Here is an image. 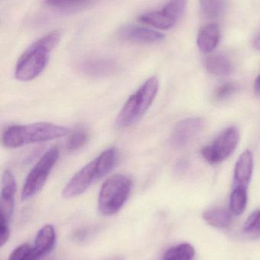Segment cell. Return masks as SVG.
<instances>
[{
	"mask_svg": "<svg viewBox=\"0 0 260 260\" xmlns=\"http://www.w3.org/2000/svg\"><path fill=\"white\" fill-rule=\"evenodd\" d=\"M61 37V32L53 30L34 42L18 59L15 78L28 82L38 77L45 69L50 53L57 45Z\"/></svg>",
	"mask_w": 260,
	"mask_h": 260,
	"instance_id": "cell-1",
	"label": "cell"
},
{
	"mask_svg": "<svg viewBox=\"0 0 260 260\" xmlns=\"http://www.w3.org/2000/svg\"><path fill=\"white\" fill-rule=\"evenodd\" d=\"M118 156L117 150L114 148H108L101 153L73 175L64 187L63 197L73 198L85 192L94 182L112 171Z\"/></svg>",
	"mask_w": 260,
	"mask_h": 260,
	"instance_id": "cell-2",
	"label": "cell"
},
{
	"mask_svg": "<svg viewBox=\"0 0 260 260\" xmlns=\"http://www.w3.org/2000/svg\"><path fill=\"white\" fill-rule=\"evenodd\" d=\"M69 129L51 123L13 125L3 133L2 142L6 148H17L30 144L53 140L68 134Z\"/></svg>",
	"mask_w": 260,
	"mask_h": 260,
	"instance_id": "cell-3",
	"label": "cell"
},
{
	"mask_svg": "<svg viewBox=\"0 0 260 260\" xmlns=\"http://www.w3.org/2000/svg\"><path fill=\"white\" fill-rule=\"evenodd\" d=\"M160 82L156 76L149 78L125 102L115 120L119 129H127L140 121L151 108L159 91Z\"/></svg>",
	"mask_w": 260,
	"mask_h": 260,
	"instance_id": "cell-4",
	"label": "cell"
},
{
	"mask_svg": "<svg viewBox=\"0 0 260 260\" xmlns=\"http://www.w3.org/2000/svg\"><path fill=\"white\" fill-rule=\"evenodd\" d=\"M133 180L125 174H115L107 179L99 194V210L105 216L118 213L131 193Z\"/></svg>",
	"mask_w": 260,
	"mask_h": 260,
	"instance_id": "cell-5",
	"label": "cell"
},
{
	"mask_svg": "<svg viewBox=\"0 0 260 260\" xmlns=\"http://www.w3.org/2000/svg\"><path fill=\"white\" fill-rule=\"evenodd\" d=\"M59 156L56 148H51L43 154L26 177L21 190V200H29L41 190Z\"/></svg>",
	"mask_w": 260,
	"mask_h": 260,
	"instance_id": "cell-6",
	"label": "cell"
},
{
	"mask_svg": "<svg viewBox=\"0 0 260 260\" xmlns=\"http://www.w3.org/2000/svg\"><path fill=\"white\" fill-rule=\"evenodd\" d=\"M240 141V133L235 126L223 131L212 143L203 147L201 155L211 165H218L228 158L236 150Z\"/></svg>",
	"mask_w": 260,
	"mask_h": 260,
	"instance_id": "cell-7",
	"label": "cell"
},
{
	"mask_svg": "<svg viewBox=\"0 0 260 260\" xmlns=\"http://www.w3.org/2000/svg\"><path fill=\"white\" fill-rule=\"evenodd\" d=\"M188 0H169L159 11L146 12L138 17L139 22L152 26L160 30L172 28L183 15Z\"/></svg>",
	"mask_w": 260,
	"mask_h": 260,
	"instance_id": "cell-8",
	"label": "cell"
},
{
	"mask_svg": "<svg viewBox=\"0 0 260 260\" xmlns=\"http://www.w3.org/2000/svg\"><path fill=\"white\" fill-rule=\"evenodd\" d=\"M206 122L199 117L186 118L179 122L172 129L170 144L174 148H183L187 146L204 129Z\"/></svg>",
	"mask_w": 260,
	"mask_h": 260,
	"instance_id": "cell-9",
	"label": "cell"
},
{
	"mask_svg": "<svg viewBox=\"0 0 260 260\" xmlns=\"http://www.w3.org/2000/svg\"><path fill=\"white\" fill-rule=\"evenodd\" d=\"M16 193V181L13 174L7 170L2 177L1 195H0V225H9L15 206Z\"/></svg>",
	"mask_w": 260,
	"mask_h": 260,
	"instance_id": "cell-10",
	"label": "cell"
},
{
	"mask_svg": "<svg viewBox=\"0 0 260 260\" xmlns=\"http://www.w3.org/2000/svg\"><path fill=\"white\" fill-rule=\"evenodd\" d=\"M253 171V153L247 149L241 154L235 165L233 189L247 190Z\"/></svg>",
	"mask_w": 260,
	"mask_h": 260,
	"instance_id": "cell-11",
	"label": "cell"
},
{
	"mask_svg": "<svg viewBox=\"0 0 260 260\" xmlns=\"http://www.w3.org/2000/svg\"><path fill=\"white\" fill-rule=\"evenodd\" d=\"M119 35L125 41L135 44H154L164 39V35L160 32L138 25L125 26Z\"/></svg>",
	"mask_w": 260,
	"mask_h": 260,
	"instance_id": "cell-12",
	"label": "cell"
},
{
	"mask_svg": "<svg viewBox=\"0 0 260 260\" xmlns=\"http://www.w3.org/2000/svg\"><path fill=\"white\" fill-rule=\"evenodd\" d=\"M55 243L56 233L54 229L50 224H47L38 231L35 244L32 247V253L36 259H41L53 250Z\"/></svg>",
	"mask_w": 260,
	"mask_h": 260,
	"instance_id": "cell-13",
	"label": "cell"
},
{
	"mask_svg": "<svg viewBox=\"0 0 260 260\" xmlns=\"http://www.w3.org/2000/svg\"><path fill=\"white\" fill-rule=\"evenodd\" d=\"M117 70L114 61L108 59H93L80 64V70L92 77H103L113 74Z\"/></svg>",
	"mask_w": 260,
	"mask_h": 260,
	"instance_id": "cell-14",
	"label": "cell"
},
{
	"mask_svg": "<svg viewBox=\"0 0 260 260\" xmlns=\"http://www.w3.org/2000/svg\"><path fill=\"white\" fill-rule=\"evenodd\" d=\"M220 29L216 24H209L203 26L197 37L198 48L204 53L213 51L220 41Z\"/></svg>",
	"mask_w": 260,
	"mask_h": 260,
	"instance_id": "cell-15",
	"label": "cell"
},
{
	"mask_svg": "<svg viewBox=\"0 0 260 260\" xmlns=\"http://www.w3.org/2000/svg\"><path fill=\"white\" fill-rule=\"evenodd\" d=\"M206 70L211 74L218 76H226L233 72L232 61L222 53H215L206 59Z\"/></svg>",
	"mask_w": 260,
	"mask_h": 260,
	"instance_id": "cell-16",
	"label": "cell"
},
{
	"mask_svg": "<svg viewBox=\"0 0 260 260\" xmlns=\"http://www.w3.org/2000/svg\"><path fill=\"white\" fill-rule=\"evenodd\" d=\"M232 214L224 208L215 207L205 211L203 216L205 221L211 226L218 229H226L232 224Z\"/></svg>",
	"mask_w": 260,
	"mask_h": 260,
	"instance_id": "cell-17",
	"label": "cell"
},
{
	"mask_svg": "<svg viewBox=\"0 0 260 260\" xmlns=\"http://www.w3.org/2000/svg\"><path fill=\"white\" fill-rule=\"evenodd\" d=\"M195 255L193 247L185 243L169 248L165 253L163 260H193Z\"/></svg>",
	"mask_w": 260,
	"mask_h": 260,
	"instance_id": "cell-18",
	"label": "cell"
},
{
	"mask_svg": "<svg viewBox=\"0 0 260 260\" xmlns=\"http://www.w3.org/2000/svg\"><path fill=\"white\" fill-rule=\"evenodd\" d=\"M248 202L247 190L240 189H232L230 196L229 207L233 215H240L244 213Z\"/></svg>",
	"mask_w": 260,
	"mask_h": 260,
	"instance_id": "cell-19",
	"label": "cell"
},
{
	"mask_svg": "<svg viewBox=\"0 0 260 260\" xmlns=\"http://www.w3.org/2000/svg\"><path fill=\"white\" fill-rule=\"evenodd\" d=\"M200 6L204 17L213 19L219 17L224 12L226 0H200Z\"/></svg>",
	"mask_w": 260,
	"mask_h": 260,
	"instance_id": "cell-20",
	"label": "cell"
},
{
	"mask_svg": "<svg viewBox=\"0 0 260 260\" xmlns=\"http://www.w3.org/2000/svg\"><path fill=\"white\" fill-rule=\"evenodd\" d=\"M244 233L250 239H259L260 209L255 211L248 217L244 224Z\"/></svg>",
	"mask_w": 260,
	"mask_h": 260,
	"instance_id": "cell-21",
	"label": "cell"
},
{
	"mask_svg": "<svg viewBox=\"0 0 260 260\" xmlns=\"http://www.w3.org/2000/svg\"><path fill=\"white\" fill-rule=\"evenodd\" d=\"M89 140V135L84 129L75 130L67 141L66 148L67 151L73 152L77 151L84 146Z\"/></svg>",
	"mask_w": 260,
	"mask_h": 260,
	"instance_id": "cell-22",
	"label": "cell"
},
{
	"mask_svg": "<svg viewBox=\"0 0 260 260\" xmlns=\"http://www.w3.org/2000/svg\"><path fill=\"white\" fill-rule=\"evenodd\" d=\"M92 1L93 0H44L48 6L61 9H78L86 6Z\"/></svg>",
	"mask_w": 260,
	"mask_h": 260,
	"instance_id": "cell-23",
	"label": "cell"
},
{
	"mask_svg": "<svg viewBox=\"0 0 260 260\" xmlns=\"http://www.w3.org/2000/svg\"><path fill=\"white\" fill-rule=\"evenodd\" d=\"M237 90V85L232 82H226L220 85L215 90V98L217 101H224L235 94Z\"/></svg>",
	"mask_w": 260,
	"mask_h": 260,
	"instance_id": "cell-24",
	"label": "cell"
},
{
	"mask_svg": "<svg viewBox=\"0 0 260 260\" xmlns=\"http://www.w3.org/2000/svg\"><path fill=\"white\" fill-rule=\"evenodd\" d=\"M32 250V247L28 244H21L12 252L9 260H31Z\"/></svg>",
	"mask_w": 260,
	"mask_h": 260,
	"instance_id": "cell-25",
	"label": "cell"
},
{
	"mask_svg": "<svg viewBox=\"0 0 260 260\" xmlns=\"http://www.w3.org/2000/svg\"><path fill=\"white\" fill-rule=\"evenodd\" d=\"M10 237L9 226L0 225V247H3L4 244L9 241Z\"/></svg>",
	"mask_w": 260,
	"mask_h": 260,
	"instance_id": "cell-26",
	"label": "cell"
},
{
	"mask_svg": "<svg viewBox=\"0 0 260 260\" xmlns=\"http://www.w3.org/2000/svg\"><path fill=\"white\" fill-rule=\"evenodd\" d=\"M254 91L256 95L260 97V75L257 78H256V81H255Z\"/></svg>",
	"mask_w": 260,
	"mask_h": 260,
	"instance_id": "cell-27",
	"label": "cell"
},
{
	"mask_svg": "<svg viewBox=\"0 0 260 260\" xmlns=\"http://www.w3.org/2000/svg\"><path fill=\"white\" fill-rule=\"evenodd\" d=\"M253 45H254L255 48L260 50V35L255 39L254 42H253Z\"/></svg>",
	"mask_w": 260,
	"mask_h": 260,
	"instance_id": "cell-28",
	"label": "cell"
},
{
	"mask_svg": "<svg viewBox=\"0 0 260 260\" xmlns=\"http://www.w3.org/2000/svg\"><path fill=\"white\" fill-rule=\"evenodd\" d=\"M108 260H125L122 256H114V257L111 258Z\"/></svg>",
	"mask_w": 260,
	"mask_h": 260,
	"instance_id": "cell-29",
	"label": "cell"
}]
</instances>
